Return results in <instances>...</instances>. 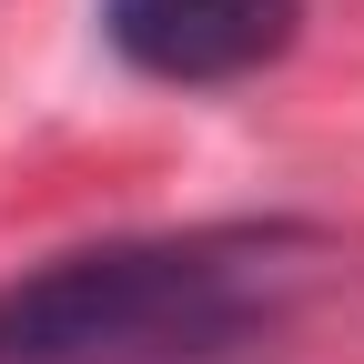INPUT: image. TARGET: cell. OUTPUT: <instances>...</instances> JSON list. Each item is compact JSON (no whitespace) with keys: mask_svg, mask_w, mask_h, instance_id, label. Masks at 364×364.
<instances>
[{"mask_svg":"<svg viewBox=\"0 0 364 364\" xmlns=\"http://www.w3.org/2000/svg\"><path fill=\"white\" fill-rule=\"evenodd\" d=\"M324 243L304 223H182L71 243L0 284V364H203L284 324Z\"/></svg>","mask_w":364,"mask_h":364,"instance_id":"1","label":"cell"},{"mask_svg":"<svg viewBox=\"0 0 364 364\" xmlns=\"http://www.w3.org/2000/svg\"><path fill=\"white\" fill-rule=\"evenodd\" d=\"M304 31V0H102V41L142 81H253L263 61H284Z\"/></svg>","mask_w":364,"mask_h":364,"instance_id":"2","label":"cell"}]
</instances>
